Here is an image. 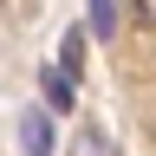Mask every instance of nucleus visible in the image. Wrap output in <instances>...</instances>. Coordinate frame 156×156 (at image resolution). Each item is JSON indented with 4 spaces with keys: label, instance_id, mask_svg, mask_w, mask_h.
Masks as SVG:
<instances>
[{
    "label": "nucleus",
    "instance_id": "f257e3e1",
    "mask_svg": "<svg viewBox=\"0 0 156 156\" xmlns=\"http://www.w3.org/2000/svg\"><path fill=\"white\" fill-rule=\"evenodd\" d=\"M20 150H33V156H46V150H52V124H46L39 111L26 117V124H20Z\"/></svg>",
    "mask_w": 156,
    "mask_h": 156
},
{
    "label": "nucleus",
    "instance_id": "f03ea898",
    "mask_svg": "<svg viewBox=\"0 0 156 156\" xmlns=\"http://www.w3.org/2000/svg\"><path fill=\"white\" fill-rule=\"evenodd\" d=\"M46 98H52V111H72V72H65V65L46 72Z\"/></svg>",
    "mask_w": 156,
    "mask_h": 156
},
{
    "label": "nucleus",
    "instance_id": "39448f33",
    "mask_svg": "<svg viewBox=\"0 0 156 156\" xmlns=\"http://www.w3.org/2000/svg\"><path fill=\"white\" fill-rule=\"evenodd\" d=\"M124 7H130L136 26H156V0H124Z\"/></svg>",
    "mask_w": 156,
    "mask_h": 156
},
{
    "label": "nucleus",
    "instance_id": "20e7f679",
    "mask_svg": "<svg viewBox=\"0 0 156 156\" xmlns=\"http://www.w3.org/2000/svg\"><path fill=\"white\" fill-rule=\"evenodd\" d=\"M91 33H117V0H91Z\"/></svg>",
    "mask_w": 156,
    "mask_h": 156
},
{
    "label": "nucleus",
    "instance_id": "7ed1b4c3",
    "mask_svg": "<svg viewBox=\"0 0 156 156\" xmlns=\"http://www.w3.org/2000/svg\"><path fill=\"white\" fill-rule=\"evenodd\" d=\"M58 65H65V72H78V65H85V33H65V39H58Z\"/></svg>",
    "mask_w": 156,
    "mask_h": 156
}]
</instances>
